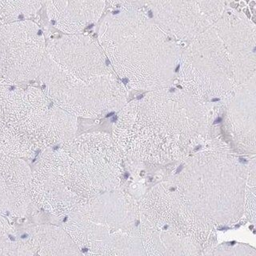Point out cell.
<instances>
[{"label":"cell","mask_w":256,"mask_h":256,"mask_svg":"<svg viewBox=\"0 0 256 256\" xmlns=\"http://www.w3.org/2000/svg\"><path fill=\"white\" fill-rule=\"evenodd\" d=\"M206 126L200 100L164 88L126 102L114 122L112 138L122 153L142 157L156 146L194 141L205 134Z\"/></svg>","instance_id":"277c9868"},{"label":"cell","mask_w":256,"mask_h":256,"mask_svg":"<svg viewBox=\"0 0 256 256\" xmlns=\"http://www.w3.org/2000/svg\"><path fill=\"white\" fill-rule=\"evenodd\" d=\"M28 241L33 256L80 254V248L62 226L37 224L18 230Z\"/></svg>","instance_id":"7c38bea8"},{"label":"cell","mask_w":256,"mask_h":256,"mask_svg":"<svg viewBox=\"0 0 256 256\" xmlns=\"http://www.w3.org/2000/svg\"><path fill=\"white\" fill-rule=\"evenodd\" d=\"M46 46L42 29L32 20L0 24V86L37 80Z\"/></svg>","instance_id":"ba28073f"},{"label":"cell","mask_w":256,"mask_h":256,"mask_svg":"<svg viewBox=\"0 0 256 256\" xmlns=\"http://www.w3.org/2000/svg\"><path fill=\"white\" fill-rule=\"evenodd\" d=\"M256 76L242 84L229 97L228 124L234 136L254 140Z\"/></svg>","instance_id":"4fadbf2b"},{"label":"cell","mask_w":256,"mask_h":256,"mask_svg":"<svg viewBox=\"0 0 256 256\" xmlns=\"http://www.w3.org/2000/svg\"><path fill=\"white\" fill-rule=\"evenodd\" d=\"M148 0H106V2L116 9L144 10Z\"/></svg>","instance_id":"2e32d148"},{"label":"cell","mask_w":256,"mask_h":256,"mask_svg":"<svg viewBox=\"0 0 256 256\" xmlns=\"http://www.w3.org/2000/svg\"><path fill=\"white\" fill-rule=\"evenodd\" d=\"M256 28L246 14L226 9L182 49L178 80L198 100L228 98L256 76Z\"/></svg>","instance_id":"7a4b0ae2"},{"label":"cell","mask_w":256,"mask_h":256,"mask_svg":"<svg viewBox=\"0 0 256 256\" xmlns=\"http://www.w3.org/2000/svg\"><path fill=\"white\" fill-rule=\"evenodd\" d=\"M32 168L26 160L0 154V214L12 222L34 208L30 194Z\"/></svg>","instance_id":"30bf717a"},{"label":"cell","mask_w":256,"mask_h":256,"mask_svg":"<svg viewBox=\"0 0 256 256\" xmlns=\"http://www.w3.org/2000/svg\"><path fill=\"white\" fill-rule=\"evenodd\" d=\"M106 0H48L46 14L50 24L65 34H78L98 22Z\"/></svg>","instance_id":"8fae6325"},{"label":"cell","mask_w":256,"mask_h":256,"mask_svg":"<svg viewBox=\"0 0 256 256\" xmlns=\"http://www.w3.org/2000/svg\"><path fill=\"white\" fill-rule=\"evenodd\" d=\"M102 193L64 217L62 228L78 248L96 254H138L134 205L120 193Z\"/></svg>","instance_id":"8992f818"},{"label":"cell","mask_w":256,"mask_h":256,"mask_svg":"<svg viewBox=\"0 0 256 256\" xmlns=\"http://www.w3.org/2000/svg\"><path fill=\"white\" fill-rule=\"evenodd\" d=\"M16 230V226L10 220L0 214V232H13Z\"/></svg>","instance_id":"e0dca14e"},{"label":"cell","mask_w":256,"mask_h":256,"mask_svg":"<svg viewBox=\"0 0 256 256\" xmlns=\"http://www.w3.org/2000/svg\"><path fill=\"white\" fill-rule=\"evenodd\" d=\"M30 194L37 209L64 218L86 200L117 188L122 152L109 134L74 136L40 153Z\"/></svg>","instance_id":"6da1fadb"},{"label":"cell","mask_w":256,"mask_h":256,"mask_svg":"<svg viewBox=\"0 0 256 256\" xmlns=\"http://www.w3.org/2000/svg\"><path fill=\"white\" fill-rule=\"evenodd\" d=\"M48 0H0V24L29 20Z\"/></svg>","instance_id":"5bb4252c"},{"label":"cell","mask_w":256,"mask_h":256,"mask_svg":"<svg viewBox=\"0 0 256 256\" xmlns=\"http://www.w3.org/2000/svg\"><path fill=\"white\" fill-rule=\"evenodd\" d=\"M148 14L168 36L188 44L226 10L225 0H148Z\"/></svg>","instance_id":"9c48e42d"},{"label":"cell","mask_w":256,"mask_h":256,"mask_svg":"<svg viewBox=\"0 0 256 256\" xmlns=\"http://www.w3.org/2000/svg\"><path fill=\"white\" fill-rule=\"evenodd\" d=\"M116 10L104 17L98 33L116 74L136 90L168 88L180 66L182 45L144 10Z\"/></svg>","instance_id":"3957f363"},{"label":"cell","mask_w":256,"mask_h":256,"mask_svg":"<svg viewBox=\"0 0 256 256\" xmlns=\"http://www.w3.org/2000/svg\"><path fill=\"white\" fill-rule=\"evenodd\" d=\"M37 80L53 102L77 118H100L121 110L128 101L126 86L116 74L96 82L80 81L45 54Z\"/></svg>","instance_id":"52a82bcc"},{"label":"cell","mask_w":256,"mask_h":256,"mask_svg":"<svg viewBox=\"0 0 256 256\" xmlns=\"http://www.w3.org/2000/svg\"><path fill=\"white\" fill-rule=\"evenodd\" d=\"M77 128V117L41 88L0 86V154L30 160L74 137Z\"/></svg>","instance_id":"5b68a950"},{"label":"cell","mask_w":256,"mask_h":256,"mask_svg":"<svg viewBox=\"0 0 256 256\" xmlns=\"http://www.w3.org/2000/svg\"><path fill=\"white\" fill-rule=\"evenodd\" d=\"M0 256H32V253L16 228L13 232H0Z\"/></svg>","instance_id":"9a60e30c"}]
</instances>
